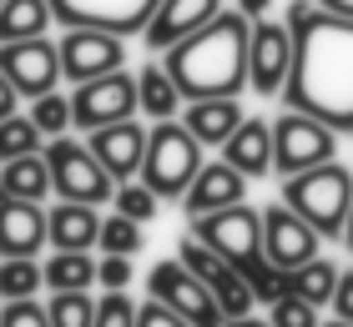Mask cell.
Wrapping results in <instances>:
<instances>
[{"label": "cell", "mask_w": 353, "mask_h": 327, "mask_svg": "<svg viewBox=\"0 0 353 327\" xmlns=\"http://www.w3.org/2000/svg\"><path fill=\"white\" fill-rule=\"evenodd\" d=\"M288 30H293V71L283 86V106L333 126L339 136L353 131V21L318 10L313 0H293Z\"/></svg>", "instance_id": "obj_1"}, {"label": "cell", "mask_w": 353, "mask_h": 327, "mask_svg": "<svg viewBox=\"0 0 353 327\" xmlns=\"http://www.w3.org/2000/svg\"><path fill=\"white\" fill-rule=\"evenodd\" d=\"M248 41L252 21L243 10H222L202 30H192L187 41H176L162 51L167 76L176 81L182 101H217V96H243L248 86Z\"/></svg>", "instance_id": "obj_2"}, {"label": "cell", "mask_w": 353, "mask_h": 327, "mask_svg": "<svg viewBox=\"0 0 353 327\" xmlns=\"http://www.w3.org/2000/svg\"><path fill=\"white\" fill-rule=\"evenodd\" d=\"M278 202L293 207L323 242H343L348 207H353V171L333 156V161H323V167H313V171L283 176V196Z\"/></svg>", "instance_id": "obj_3"}, {"label": "cell", "mask_w": 353, "mask_h": 327, "mask_svg": "<svg viewBox=\"0 0 353 327\" xmlns=\"http://www.w3.org/2000/svg\"><path fill=\"white\" fill-rule=\"evenodd\" d=\"M197 171H202L197 136L182 121H152L147 126V156H141V182L162 202H182Z\"/></svg>", "instance_id": "obj_4"}, {"label": "cell", "mask_w": 353, "mask_h": 327, "mask_svg": "<svg viewBox=\"0 0 353 327\" xmlns=\"http://www.w3.org/2000/svg\"><path fill=\"white\" fill-rule=\"evenodd\" d=\"M46 167H51V191L61 196V202L101 207V202H111V191H117L111 171L91 156V146H86V141L56 136L51 146H46Z\"/></svg>", "instance_id": "obj_5"}, {"label": "cell", "mask_w": 353, "mask_h": 327, "mask_svg": "<svg viewBox=\"0 0 353 327\" xmlns=\"http://www.w3.org/2000/svg\"><path fill=\"white\" fill-rule=\"evenodd\" d=\"M339 156V131L303 116V111H283L272 121V171L278 176H298V171H313L323 161Z\"/></svg>", "instance_id": "obj_6"}, {"label": "cell", "mask_w": 353, "mask_h": 327, "mask_svg": "<svg viewBox=\"0 0 353 327\" xmlns=\"http://www.w3.org/2000/svg\"><path fill=\"white\" fill-rule=\"evenodd\" d=\"M137 116V76L126 71H111V76H96V81H81L71 91V126L91 136L101 126H117V121H132Z\"/></svg>", "instance_id": "obj_7"}, {"label": "cell", "mask_w": 353, "mask_h": 327, "mask_svg": "<svg viewBox=\"0 0 353 327\" xmlns=\"http://www.w3.org/2000/svg\"><path fill=\"white\" fill-rule=\"evenodd\" d=\"M192 237L207 242L222 262L243 267V262L263 257V211L237 202V207H222V211H207V217H192Z\"/></svg>", "instance_id": "obj_8"}, {"label": "cell", "mask_w": 353, "mask_h": 327, "mask_svg": "<svg viewBox=\"0 0 353 327\" xmlns=\"http://www.w3.org/2000/svg\"><path fill=\"white\" fill-rule=\"evenodd\" d=\"M147 292L157 302H167V307H176L192 327H228V317L217 313V297H212V287L202 282V277H192L176 257H167V262H157V267L147 272Z\"/></svg>", "instance_id": "obj_9"}, {"label": "cell", "mask_w": 353, "mask_h": 327, "mask_svg": "<svg viewBox=\"0 0 353 327\" xmlns=\"http://www.w3.org/2000/svg\"><path fill=\"white\" fill-rule=\"evenodd\" d=\"M56 51H61V76L81 86V81L121 71V65H126V36L91 30V25H71L66 36L56 41Z\"/></svg>", "instance_id": "obj_10"}, {"label": "cell", "mask_w": 353, "mask_h": 327, "mask_svg": "<svg viewBox=\"0 0 353 327\" xmlns=\"http://www.w3.org/2000/svg\"><path fill=\"white\" fill-rule=\"evenodd\" d=\"M0 71L10 76V86L26 96V101H36L46 91H61V51L56 41H0Z\"/></svg>", "instance_id": "obj_11"}, {"label": "cell", "mask_w": 353, "mask_h": 327, "mask_svg": "<svg viewBox=\"0 0 353 327\" xmlns=\"http://www.w3.org/2000/svg\"><path fill=\"white\" fill-rule=\"evenodd\" d=\"M288 71H293V30L288 21H252L248 41V86L258 96H283Z\"/></svg>", "instance_id": "obj_12"}, {"label": "cell", "mask_w": 353, "mask_h": 327, "mask_svg": "<svg viewBox=\"0 0 353 327\" xmlns=\"http://www.w3.org/2000/svg\"><path fill=\"white\" fill-rule=\"evenodd\" d=\"M162 0H51V15L61 25H91V30H111V36H141L152 21V10Z\"/></svg>", "instance_id": "obj_13"}, {"label": "cell", "mask_w": 353, "mask_h": 327, "mask_svg": "<svg viewBox=\"0 0 353 327\" xmlns=\"http://www.w3.org/2000/svg\"><path fill=\"white\" fill-rule=\"evenodd\" d=\"M318 252H323V237H318L288 202L263 207V257L272 262V267L293 272V267H303V262H313Z\"/></svg>", "instance_id": "obj_14"}, {"label": "cell", "mask_w": 353, "mask_h": 327, "mask_svg": "<svg viewBox=\"0 0 353 327\" xmlns=\"http://www.w3.org/2000/svg\"><path fill=\"white\" fill-rule=\"evenodd\" d=\"M91 156L101 161V167L111 171V182H137L141 176V156H147V126L141 121H117V126H101L86 136Z\"/></svg>", "instance_id": "obj_15"}, {"label": "cell", "mask_w": 353, "mask_h": 327, "mask_svg": "<svg viewBox=\"0 0 353 327\" xmlns=\"http://www.w3.org/2000/svg\"><path fill=\"white\" fill-rule=\"evenodd\" d=\"M222 10H228L222 0H162V6L152 10L147 30H141V45H147V51H172L176 41H187L192 30H202Z\"/></svg>", "instance_id": "obj_16"}, {"label": "cell", "mask_w": 353, "mask_h": 327, "mask_svg": "<svg viewBox=\"0 0 353 327\" xmlns=\"http://www.w3.org/2000/svg\"><path fill=\"white\" fill-rule=\"evenodd\" d=\"M237 202H248V176L232 171L228 161H202V171L192 176V187L182 196V211L187 217H207V211H222Z\"/></svg>", "instance_id": "obj_17"}, {"label": "cell", "mask_w": 353, "mask_h": 327, "mask_svg": "<svg viewBox=\"0 0 353 327\" xmlns=\"http://www.w3.org/2000/svg\"><path fill=\"white\" fill-rule=\"evenodd\" d=\"M41 247H51V237H46V207L6 196L0 202V257H41Z\"/></svg>", "instance_id": "obj_18"}, {"label": "cell", "mask_w": 353, "mask_h": 327, "mask_svg": "<svg viewBox=\"0 0 353 327\" xmlns=\"http://www.w3.org/2000/svg\"><path fill=\"white\" fill-rule=\"evenodd\" d=\"M222 161H228L232 171H243L248 182H263L272 171V121L243 116V126L222 141Z\"/></svg>", "instance_id": "obj_19"}, {"label": "cell", "mask_w": 353, "mask_h": 327, "mask_svg": "<svg viewBox=\"0 0 353 327\" xmlns=\"http://www.w3.org/2000/svg\"><path fill=\"white\" fill-rule=\"evenodd\" d=\"M46 237L51 252H91L101 237V211L86 202H56L46 207Z\"/></svg>", "instance_id": "obj_20"}, {"label": "cell", "mask_w": 353, "mask_h": 327, "mask_svg": "<svg viewBox=\"0 0 353 327\" xmlns=\"http://www.w3.org/2000/svg\"><path fill=\"white\" fill-rule=\"evenodd\" d=\"M182 126L197 136L202 151H207V146H217V151H222V141L243 126V101H237V96H217V101H187V106H182Z\"/></svg>", "instance_id": "obj_21"}, {"label": "cell", "mask_w": 353, "mask_h": 327, "mask_svg": "<svg viewBox=\"0 0 353 327\" xmlns=\"http://www.w3.org/2000/svg\"><path fill=\"white\" fill-rule=\"evenodd\" d=\"M182 91H176V81L167 76V65L162 61H152V65H141L137 71V111L147 121H176V111H182Z\"/></svg>", "instance_id": "obj_22"}, {"label": "cell", "mask_w": 353, "mask_h": 327, "mask_svg": "<svg viewBox=\"0 0 353 327\" xmlns=\"http://www.w3.org/2000/svg\"><path fill=\"white\" fill-rule=\"evenodd\" d=\"M46 292H91L96 287V262L91 252H51L41 262Z\"/></svg>", "instance_id": "obj_23"}, {"label": "cell", "mask_w": 353, "mask_h": 327, "mask_svg": "<svg viewBox=\"0 0 353 327\" xmlns=\"http://www.w3.org/2000/svg\"><path fill=\"white\" fill-rule=\"evenodd\" d=\"M51 21V0H0V41H36Z\"/></svg>", "instance_id": "obj_24"}, {"label": "cell", "mask_w": 353, "mask_h": 327, "mask_svg": "<svg viewBox=\"0 0 353 327\" xmlns=\"http://www.w3.org/2000/svg\"><path fill=\"white\" fill-rule=\"evenodd\" d=\"M0 182H6L10 196H21V202H41V196L51 191V167H46V151L0 161Z\"/></svg>", "instance_id": "obj_25"}, {"label": "cell", "mask_w": 353, "mask_h": 327, "mask_svg": "<svg viewBox=\"0 0 353 327\" xmlns=\"http://www.w3.org/2000/svg\"><path fill=\"white\" fill-rule=\"evenodd\" d=\"M288 282H293V292L303 302H313L318 313L333 302V287H339V262H328L323 252H318L313 262H303V267H293L288 272Z\"/></svg>", "instance_id": "obj_26"}, {"label": "cell", "mask_w": 353, "mask_h": 327, "mask_svg": "<svg viewBox=\"0 0 353 327\" xmlns=\"http://www.w3.org/2000/svg\"><path fill=\"white\" fill-rule=\"evenodd\" d=\"M41 287H46L41 257H0V302L41 297Z\"/></svg>", "instance_id": "obj_27"}, {"label": "cell", "mask_w": 353, "mask_h": 327, "mask_svg": "<svg viewBox=\"0 0 353 327\" xmlns=\"http://www.w3.org/2000/svg\"><path fill=\"white\" fill-rule=\"evenodd\" d=\"M96 247H101V257H137L141 247H147L141 222L121 217V211H111V217H101V237H96Z\"/></svg>", "instance_id": "obj_28"}, {"label": "cell", "mask_w": 353, "mask_h": 327, "mask_svg": "<svg viewBox=\"0 0 353 327\" xmlns=\"http://www.w3.org/2000/svg\"><path fill=\"white\" fill-rule=\"evenodd\" d=\"M248 277V287H252V297H258L263 307H272L278 297H288V292H293V282H288V272L283 267H272L268 257H252V262H243V267H237Z\"/></svg>", "instance_id": "obj_29"}, {"label": "cell", "mask_w": 353, "mask_h": 327, "mask_svg": "<svg viewBox=\"0 0 353 327\" xmlns=\"http://www.w3.org/2000/svg\"><path fill=\"white\" fill-rule=\"evenodd\" d=\"M111 211H121V217H132V222L147 226L157 211H162V196H157V191L137 176V182H121L117 191H111Z\"/></svg>", "instance_id": "obj_30"}, {"label": "cell", "mask_w": 353, "mask_h": 327, "mask_svg": "<svg viewBox=\"0 0 353 327\" xmlns=\"http://www.w3.org/2000/svg\"><path fill=\"white\" fill-rule=\"evenodd\" d=\"M176 262H182V267H187L192 277H202L207 287H212V282H222V277L232 272V262H222L212 247H207V242H197L192 232L182 237V247H176Z\"/></svg>", "instance_id": "obj_31"}, {"label": "cell", "mask_w": 353, "mask_h": 327, "mask_svg": "<svg viewBox=\"0 0 353 327\" xmlns=\"http://www.w3.org/2000/svg\"><path fill=\"white\" fill-rule=\"evenodd\" d=\"M30 121H36V131L41 136H66L71 131V96H61V91H46V96H36L30 101V111H26Z\"/></svg>", "instance_id": "obj_32"}, {"label": "cell", "mask_w": 353, "mask_h": 327, "mask_svg": "<svg viewBox=\"0 0 353 327\" xmlns=\"http://www.w3.org/2000/svg\"><path fill=\"white\" fill-rule=\"evenodd\" d=\"M46 313H51V327H96V297L91 292H51Z\"/></svg>", "instance_id": "obj_33"}, {"label": "cell", "mask_w": 353, "mask_h": 327, "mask_svg": "<svg viewBox=\"0 0 353 327\" xmlns=\"http://www.w3.org/2000/svg\"><path fill=\"white\" fill-rule=\"evenodd\" d=\"M41 131H36V121L30 116H6L0 121V161H15V156H30V151H41Z\"/></svg>", "instance_id": "obj_34"}, {"label": "cell", "mask_w": 353, "mask_h": 327, "mask_svg": "<svg viewBox=\"0 0 353 327\" xmlns=\"http://www.w3.org/2000/svg\"><path fill=\"white\" fill-rule=\"evenodd\" d=\"M212 297H217V313L228 317V322H237V317H248L252 307H258V297H252V287H248V277L243 272H228L222 282H212Z\"/></svg>", "instance_id": "obj_35"}, {"label": "cell", "mask_w": 353, "mask_h": 327, "mask_svg": "<svg viewBox=\"0 0 353 327\" xmlns=\"http://www.w3.org/2000/svg\"><path fill=\"white\" fill-rule=\"evenodd\" d=\"M268 322H272V327H318L323 317H318L313 302H303L298 292H288V297H278V302L268 307Z\"/></svg>", "instance_id": "obj_36"}, {"label": "cell", "mask_w": 353, "mask_h": 327, "mask_svg": "<svg viewBox=\"0 0 353 327\" xmlns=\"http://www.w3.org/2000/svg\"><path fill=\"white\" fill-rule=\"evenodd\" d=\"M96 327H137V302L126 292H101L96 297Z\"/></svg>", "instance_id": "obj_37"}, {"label": "cell", "mask_w": 353, "mask_h": 327, "mask_svg": "<svg viewBox=\"0 0 353 327\" xmlns=\"http://www.w3.org/2000/svg\"><path fill=\"white\" fill-rule=\"evenodd\" d=\"M0 327H51V313L41 307V297L0 302Z\"/></svg>", "instance_id": "obj_38"}, {"label": "cell", "mask_w": 353, "mask_h": 327, "mask_svg": "<svg viewBox=\"0 0 353 327\" xmlns=\"http://www.w3.org/2000/svg\"><path fill=\"white\" fill-rule=\"evenodd\" d=\"M132 257H101V262H96V287H101V292H126V287H132Z\"/></svg>", "instance_id": "obj_39"}, {"label": "cell", "mask_w": 353, "mask_h": 327, "mask_svg": "<svg viewBox=\"0 0 353 327\" xmlns=\"http://www.w3.org/2000/svg\"><path fill=\"white\" fill-rule=\"evenodd\" d=\"M137 327H192L176 307H167V302H157V297H147L137 307Z\"/></svg>", "instance_id": "obj_40"}, {"label": "cell", "mask_w": 353, "mask_h": 327, "mask_svg": "<svg viewBox=\"0 0 353 327\" xmlns=\"http://www.w3.org/2000/svg\"><path fill=\"white\" fill-rule=\"evenodd\" d=\"M333 317H343V322H353V267L348 272H339V287H333Z\"/></svg>", "instance_id": "obj_41"}, {"label": "cell", "mask_w": 353, "mask_h": 327, "mask_svg": "<svg viewBox=\"0 0 353 327\" xmlns=\"http://www.w3.org/2000/svg\"><path fill=\"white\" fill-rule=\"evenodd\" d=\"M15 106H21V91L10 86V76H6V71H0V121L15 116Z\"/></svg>", "instance_id": "obj_42"}, {"label": "cell", "mask_w": 353, "mask_h": 327, "mask_svg": "<svg viewBox=\"0 0 353 327\" xmlns=\"http://www.w3.org/2000/svg\"><path fill=\"white\" fill-rule=\"evenodd\" d=\"M318 10H328V15H343V21H353V0H313Z\"/></svg>", "instance_id": "obj_43"}, {"label": "cell", "mask_w": 353, "mask_h": 327, "mask_svg": "<svg viewBox=\"0 0 353 327\" xmlns=\"http://www.w3.org/2000/svg\"><path fill=\"white\" fill-rule=\"evenodd\" d=\"M268 6H272V0H237V10H243L248 21H263V15H268Z\"/></svg>", "instance_id": "obj_44"}, {"label": "cell", "mask_w": 353, "mask_h": 327, "mask_svg": "<svg viewBox=\"0 0 353 327\" xmlns=\"http://www.w3.org/2000/svg\"><path fill=\"white\" fill-rule=\"evenodd\" d=\"M228 327H272V322H268V317H252V313H248V317H237V322H228Z\"/></svg>", "instance_id": "obj_45"}, {"label": "cell", "mask_w": 353, "mask_h": 327, "mask_svg": "<svg viewBox=\"0 0 353 327\" xmlns=\"http://www.w3.org/2000/svg\"><path fill=\"white\" fill-rule=\"evenodd\" d=\"M343 247L353 252V207H348V226H343Z\"/></svg>", "instance_id": "obj_46"}, {"label": "cell", "mask_w": 353, "mask_h": 327, "mask_svg": "<svg viewBox=\"0 0 353 327\" xmlns=\"http://www.w3.org/2000/svg\"><path fill=\"white\" fill-rule=\"evenodd\" d=\"M318 327H353V322H343V317H333V322H318Z\"/></svg>", "instance_id": "obj_47"}, {"label": "cell", "mask_w": 353, "mask_h": 327, "mask_svg": "<svg viewBox=\"0 0 353 327\" xmlns=\"http://www.w3.org/2000/svg\"><path fill=\"white\" fill-rule=\"evenodd\" d=\"M6 196H10V191H6V182H0V202H6Z\"/></svg>", "instance_id": "obj_48"}]
</instances>
